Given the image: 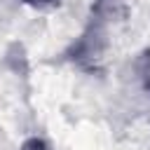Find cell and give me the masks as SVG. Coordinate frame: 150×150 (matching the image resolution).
<instances>
[{"label": "cell", "instance_id": "1", "mask_svg": "<svg viewBox=\"0 0 150 150\" xmlns=\"http://www.w3.org/2000/svg\"><path fill=\"white\" fill-rule=\"evenodd\" d=\"M122 14L124 7L120 0H91L87 23L61 54L63 61L77 66L84 73H101V59L110 42V28Z\"/></svg>", "mask_w": 150, "mask_h": 150}, {"label": "cell", "instance_id": "2", "mask_svg": "<svg viewBox=\"0 0 150 150\" xmlns=\"http://www.w3.org/2000/svg\"><path fill=\"white\" fill-rule=\"evenodd\" d=\"M134 70H136V75H138V82H141L143 91L150 96V47H145V49L136 56Z\"/></svg>", "mask_w": 150, "mask_h": 150}, {"label": "cell", "instance_id": "3", "mask_svg": "<svg viewBox=\"0 0 150 150\" xmlns=\"http://www.w3.org/2000/svg\"><path fill=\"white\" fill-rule=\"evenodd\" d=\"M19 150H52V145L45 138H40V136H30V138H26L19 145Z\"/></svg>", "mask_w": 150, "mask_h": 150}, {"label": "cell", "instance_id": "4", "mask_svg": "<svg viewBox=\"0 0 150 150\" xmlns=\"http://www.w3.org/2000/svg\"><path fill=\"white\" fill-rule=\"evenodd\" d=\"M21 2H26L30 7H52V5H59L61 0H21Z\"/></svg>", "mask_w": 150, "mask_h": 150}]
</instances>
